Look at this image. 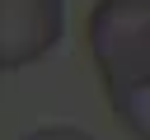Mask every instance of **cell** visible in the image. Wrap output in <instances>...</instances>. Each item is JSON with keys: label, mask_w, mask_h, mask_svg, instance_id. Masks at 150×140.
<instances>
[{"label": "cell", "mask_w": 150, "mask_h": 140, "mask_svg": "<svg viewBox=\"0 0 150 140\" xmlns=\"http://www.w3.org/2000/svg\"><path fill=\"white\" fill-rule=\"evenodd\" d=\"M89 56L112 117L150 140V0H94Z\"/></svg>", "instance_id": "1"}, {"label": "cell", "mask_w": 150, "mask_h": 140, "mask_svg": "<svg viewBox=\"0 0 150 140\" xmlns=\"http://www.w3.org/2000/svg\"><path fill=\"white\" fill-rule=\"evenodd\" d=\"M61 0H0V70H23L61 42Z\"/></svg>", "instance_id": "2"}, {"label": "cell", "mask_w": 150, "mask_h": 140, "mask_svg": "<svg viewBox=\"0 0 150 140\" xmlns=\"http://www.w3.org/2000/svg\"><path fill=\"white\" fill-rule=\"evenodd\" d=\"M23 140H94V135L80 131V126H38V131H28Z\"/></svg>", "instance_id": "3"}]
</instances>
